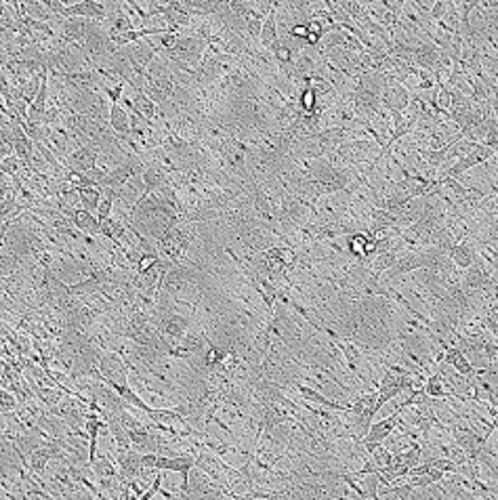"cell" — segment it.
<instances>
[{"mask_svg": "<svg viewBox=\"0 0 498 500\" xmlns=\"http://www.w3.org/2000/svg\"><path fill=\"white\" fill-rule=\"evenodd\" d=\"M143 168H145V164L141 162V158L129 152V154H124V158H122V162H120L118 166H114L112 170L105 172V177H103L99 189H101V191H103V189H116V191H120V187L126 185L133 177L141 175Z\"/></svg>", "mask_w": 498, "mask_h": 500, "instance_id": "6da1fadb", "label": "cell"}, {"mask_svg": "<svg viewBox=\"0 0 498 500\" xmlns=\"http://www.w3.org/2000/svg\"><path fill=\"white\" fill-rule=\"evenodd\" d=\"M196 469V454H177V456H164L158 454L154 462V471H170V473H181L183 483H181V494L187 496L191 494L189 485V471Z\"/></svg>", "mask_w": 498, "mask_h": 500, "instance_id": "7a4b0ae2", "label": "cell"}, {"mask_svg": "<svg viewBox=\"0 0 498 500\" xmlns=\"http://www.w3.org/2000/svg\"><path fill=\"white\" fill-rule=\"evenodd\" d=\"M408 101H410V91L397 82L395 78L387 76L385 74V82H383V89H381V105L387 110V112H406L408 108Z\"/></svg>", "mask_w": 498, "mask_h": 500, "instance_id": "3957f363", "label": "cell"}, {"mask_svg": "<svg viewBox=\"0 0 498 500\" xmlns=\"http://www.w3.org/2000/svg\"><path fill=\"white\" fill-rule=\"evenodd\" d=\"M101 156V149L95 145V143H85L76 149H72L68 156H66V162L64 166H68L70 170H78V172H85V170H91L97 166V160Z\"/></svg>", "mask_w": 498, "mask_h": 500, "instance_id": "277c9868", "label": "cell"}, {"mask_svg": "<svg viewBox=\"0 0 498 500\" xmlns=\"http://www.w3.org/2000/svg\"><path fill=\"white\" fill-rule=\"evenodd\" d=\"M95 20V22H105L108 20V11L101 3H95V0H78L74 5H66L61 20Z\"/></svg>", "mask_w": 498, "mask_h": 500, "instance_id": "5b68a950", "label": "cell"}, {"mask_svg": "<svg viewBox=\"0 0 498 500\" xmlns=\"http://www.w3.org/2000/svg\"><path fill=\"white\" fill-rule=\"evenodd\" d=\"M118 481H133V479H139L143 466H141V452H135V450H126V452H118Z\"/></svg>", "mask_w": 498, "mask_h": 500, "instance_id": "8992f818", "label": "cell"}, {"mask_svg": "<svg viewBox=\"0 0 498 500\" xmlns=\"http://www.w3.org/2000/svg\"><path fill=\"white\" fill-rule=\"evenodd\" d=\"M448 257H450V261L454 263V267L460 270V272H464L467 267H471V263H473L475 257H477V248H475L473 237H471V235H464L460 242H456V244L452 246V250H450Z\"/></svg>", "mask_w": 498, "mask_h": 500, "instance_id": "52a82bcc", "label": "cell"}, {"mask_svg": "<svg viewBox=\"0 0 498 500\" xmlns=\"http://www.w3.org/2000/svg\"><path fill=\"white\" fill-rule=\"evenodd\" d=\"M291 387H295V389L303 395V399L316 402L318 406H322V408H326V410H332V412H349V408H351V404L335 402V399L322 395L320 391H316V389H312V387H305V385H301V383H293Z\"/></svg>", "mask_w": 498, "mask_h": 500, "instance_id": "ba28073f", "label": "cell"}, {"mask_svg": "<svg viewBox=\"0 0 498 500\" xmlns=\"http://www.w3.org/2000/svg\"><path fill=\"white\" fill-rule=\"evenodd\" d=\"M280 43V32H278V22H276V7L265 15L263 26H261V34H259V45L261 49H265L268 53H272V49Z\"/></svg>", "mask_w": 498, "mask_h": 500, "instance_id": "9c48e42d", "label": "cell"}, {"mask_svg": "<svg viewBox=\"0 0 498 500\" xmlns=\"http://www.w3.org/2000/svg\"><path fill=\"white\" fill-rule=\"evenodd\" d=\"M101 196H103V193H101V189H97V187H82V189H78V202H80L82 208L89 210V212L97 210Z\"/></svg>", "mask_w": 498, "mask_h": 500, "instance_id": "30bf717a", "label": "cell"}, {"mask_svg": "<svg viewBox=\"0 0 498 500\" xmlns=\"http://www.w3.org/2000/svg\"><path fill=\"white\" fill-rule=\"evenodd\" d=\"M22 166H24V162H22L15 154H11V156H7V158L0 160V172H5V175H9V177H15V175L22 170Z\"/></svg>", "mask_w": 498, "mask_h": 500, "instance_id": "8fae6325", "label": "cell"}, {"mask_svg": "<svg viewBox=\"0 0 498 500\" xmlns=\"http://www.w3.org/2000/svg\"><path fill=\"white\" fill-rule=\"evenodd\" d=\"M17 399H15V395L11 393V391H7V389H0V412H3L5 416H9L11 412H15L17 410Z\"/></svg>", "mask_w": 498, "mask_h": 500, "instance_id": "7c38bea8", "label": "cell"}, {"mask_svg": "<svg viewBox=\"0 0 498 500\" xmlns=\"http://www.w3.org/2000/svg\"><path fill=\"white\" fill-rule=\"evenodd\" d=\"M160 483H162V471H158L156 473V477H154V481H152V485L137 498V500H152L154 498V494H158V490H160Z\"/></svg>", "mask_w": 498, "mask_h": 500, "instance_id": "4fadbf2b", "label": "cell"}, {"mask_svg": "<svg viewBox=\"0 0 498 500\" xmlns=\"http://www.w3.org/2000/svg\"><path fill=\"white\" fill-rule=\"evenodd\" d=\"M393 3H395V5H397L400 9H404V7H406V3H408V0H393Z\"/></svg>", "mask_w": 498, "mask_h": 500, "instance_id": "5bb4252c", "label": "cell"}, {"mask_svg": "<svg viewBox=\"0 0 498 500\" xmlns=\"http://www.w3.org/2000/svg\"><path fill=\"white\" fill-rule=\"evenodd\" d=\"M3 72H5V68H3V66H0V74H3Z\"/></svg>", "mask_w": 498, "mask_h": 500, "instance_id": "9a60e30c", "label": "cell"}]
</instances>
